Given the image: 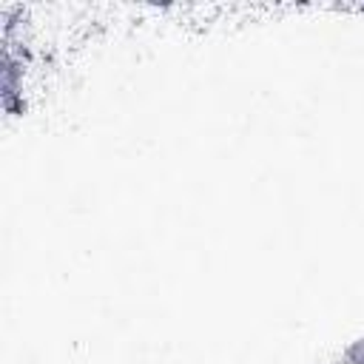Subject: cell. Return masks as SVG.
<instances>
[{
    "mask_svg": "<svg viewBox=\"0 0 364 364\" xmlns=\"http://www.w3.org/2000/svg\"><path fill=\"white\" fill-rule=\"evenodd\" d=\"M344 364H364V336L344 347Z\"/></svg>",
    "mask_w": 364,
    "mask_h": 364,
    "instance_id": "7a4b0ae2",
    "label": "cell"
},
{
    "mask_svg": "<svg viewBox=\"0 0 364 364\" xmlns=\"http://www.w3.org/2000/svg\"><path fill=\"white\" fill-rule=\"evenodd\" d=\"M26 82H28V60L17 48H3L0 57V100L6 114H23L26 108Z\"/></svg>",
    "mask_w": 364,
    "mask_h": 364,
    "instance_id": "6da1fadb",
    "label": "cell"
}]
</instances>
